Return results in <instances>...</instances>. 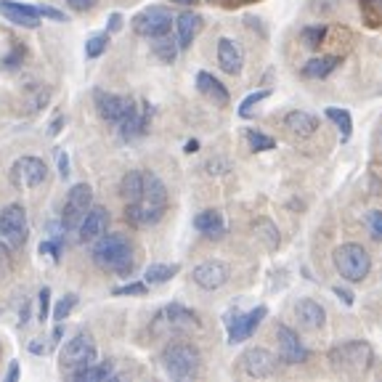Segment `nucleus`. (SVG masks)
Returning a JSON list of instances; mask_svg holds the SVG:
<instances>
[{
    "mask_svg": "<svg viewBox=\"0 0 382 382\" xmlns=\"http://www.w3.org/2000/svg\"><path fill=\"white\" fill-rule=\"evenodd\" d=\"M167 210V189L154 173H143V189L139 202L125 207V218L133 226H154L162 221Z\"/></svg>",
    "mask_w": 382,
    "mask_h": 382,
    "instance_id": "nucleus-1",
    "label": "nucleus"
},
{
    "mask_svg": "<svg viewBox=\"0 0 382 382\" xmlns=\"http://www.w3.org/2000/svg\"><path fill=\"white\" fill-rule=\"evenodd\" d=\"M93 261L99 263L101 268L115 271V274H133V268H136V247H133V239L128 234H120V231L104 234V237L96 239Z\"/></svg>",
    "mask_w": 382,
    "mask_h": 382,
    "instance_id": "nucleus-2",
    "label": "nucleus"
},
{
    "mask_svg": "<svg viewBox=\"0 0 382 382\" xmlns=\"http://www.w3.org/2000/svg\"><path fill=\"white\" fill-rule=\"evenodd\" d=\"M329 363L332 369L337 372H345V374H363L369 366H372V345L363 340H350V342H342V345H335L329 350Z\"/></svg>",
    "mask_w": 382,
    "mask_h": 382,
    "instance_id": "nucleus-3",
    "label": "nucleus"
},
{
    "mask_svg": "<svg viewBox=\"0 0 382 382\" xmlns=\"http://www.w3.org/2000/svg\"><path fill=\"white\" fill-rule=\"evenodd\" d=\"M200 350L191 342H170L162 350V366L173 380H191L200 372Z\"/></svg>",
    "mask_w": 382,
    "mask_h": 382,
    "instance_id": "nucleus-4",
    "label": "nucleus"
},
{
    "mask_svg": "<svg viewBox=\"0 0 382 382\" xmlns=\"http://www.w3.org/2000/svg\"><path fill=\"white\" fill-rule=\"evenodd\" d=\"M335 268L348 282H363L372 271V258H369L366 247L356 241H345L335 250Z\"/></svg>",
    "mask_w": 382,
    "mask_h": 382,
    "instance_id": "nucleus-5",
    "label": "nucleus"
},
{
    "mask_svg": "<svg viewBox=\"0 0 382 382\" xmlns=\"http://www.w3.org/2000/svg\"><path fill=\"white\" fill-rule=\"evenodd\" d=\"M99 359V350H96V342L91 335H75L72 340L67 342L64 348H61L59 353V363L64 372H69V374H75V372H80L85 366H91V363H96Z\"/></svg>",
    "mask_w": 382,
    "mask_h": 382,
    "instance_id": "nucleus-6",
    "label": "nucleus"
},
{
    "mask_svg": "<svg viewBox=\"0 0 382 382\" xmlns=\"http://www.w3.org/2000/svg\"><path fill=\"white\" fill-rule=\"evenodd\" d=\"M93 204V189L88 183H75L67 194V204H64V215H61V226L67 234L77 231L80 221L85 218V213Z\"/></svg>",
    "mask_w": 382,
    "mask_h": 382,
    "instance_id": "nucleus-7",
    "label": "nucleus"
},
{
    "mask_svg": "<svg viewBox=\"0 0 382 382\" xmlns=\"http://www.w3.org/2000/svg\"><path fill=\"white\" fill-rule=\"evenodd\" d=\"M29 237V226L21 204H8L0 210V239L5 241L11 250L24 247V241Z\"/></svg>",
    "mask_w": 382,
    "mask_h": 382,
    "instance_id": "nucleus-8",
    "label": "nucleus"
},
{
    "mask_svg": "<svg viewBox=\"0 0 382 382\" xmlns=\"http://www.w3.org/2000/svg\"><path fill=\"white\" fill-rule=\"evenodd\" d=\"M170 27H173V14L165 5H149L139 16H133V32L141 38H149V40L167 35Z\"/></svg>",
    "mask_w": 382,
    "mask_h": 382,
    "instance_id": "nucleus-9",
    "label": "nucleus"
},
{
    "mask_svg": "<svg viewBox=\"0 0 382 382\" xmlns=\"http://www.w3.org/2000/svg\"><path fill=\"white\" fill-rule=\"evenodd\" d=\"M265 313H268V308H265V305L252 308L250 313H239V311L228 313V316H226V326H228V342L234 345V342H241V340H247V337H252V335H255V329H258V326H261V322L265 319Z\"/></svg>",
    "mask_w": 382,
    "mask_h": 382,
    "instance_id": "nucleus-10",
    "label": "nucleus"
},
{
    "mask_svg": "<svg viewBox=\"0 0 382 382\" xmlns=\"http://www.w3.org/2000/svg\"><path fill=\"white\" fill-rule=\"evenodd\" d=\"M45 176H48V167L38 157H21L11 167V183L16 189H35L45 181Z\"/></svg>",
    "mask_w": 382,
    "mask_h": 382,
    "instance_id": "nucleus-11",
    "label": "nucleus"
},
{
    "mask_svg": "<svg viewBox=\"0 0 382 382\" xmlns=\"http://www.w3.org/2000/svg\"><path fill=\"white\" fill-rule=\"evenodd\" d=\"M241 366L250 377L263 380V377H274L279 369V359L268 350V348H247L241 353Z\"/></svg>",
    "mask_w": 382,
    "mask_h": 382,
    "instance_id": "nucleus-12",
    "label": "nucleus"
},
{
    "mask_svg": "<svg viewBox=\"0 0 382 382\" xmlns=\"http://www.w3.org/2000/svg\"><path fill=\"white\" fill-rule=\"evenodd\" d=\"M228 276H231V271H228V265L223 261H204L191 271L194 284L202 287V289H207V292L221 289L223 284L228 282Z\"/></svg>",
    "mask_w": 382,
    "mask_h": 382,
    "instance_id": "nucleus-13",
    "label": "nucleus"
},
{
    "mask_svg": "<svg viewBox=\"0 0 382 382\" xmlns=\"http://www.w3.org/2000/svg\"><path fill=\"white\" fill-rule=\"evenodd\" d=\"M276 340H279V361L295 366V363H302L308 359V350H305L302 340L298 337V332L289 329L287 324L276 326Z\"/></svg>",
    "mask_w": 382,
    "mask_h": 382,
    "instance_id": "nucleus-14",
    "label": "nucleus"
},
{
    "mask_svg": "<svg viewBox=\"0 0 382 382\" xmlns=\"http://www.w3.org/2000/svg\"><path fill=\"white\" fill-rule=\"evenodd\" d=\"M106 226H109V213H106V207H93L91 204V210L85 213V218L80 221L77 226V237H80L82 244H91V241H96L99 237L106 234Z\"/></svg>",
    "mask_w": 382,
    "mask_h": 382,
    "instance_id": "nucleus-15",
    "label": "nucleus"
},
{
    "mask_svg": "<svg viewBox=\"0 0 382 382\" xmlns=\"http://www.w3.org/2000/svg\"><path fill=\"white\" fill-rule=\"evenodd\" d=\"M93 99H96V109H99L101 120L117 125L122 120V115L128 112L130 101L128 96H115V93H106V91H93Z\"/></svg>",
    "mask_w": 382,
    "mask_h": 382,
    "instance_id": "nucleus-16",
    "label": "nucleus"
},
{
    "mask_svg": "<svg viewBox=\"0 0 382 382\" xmlns=\"http://www.w3.org/2000/svg\"><path fill=\"white\" fill-rule=\"evenodd\" d=\"M157 319H160L167 329H176V332H186V329H197V326H200V316H197L194 311H189V308L178 305V302L165 305Z\"/></svg>",
    "mask_w": 382,
    "mask_h": 382,
    "instance_id": "nucleus-17",
    "label": "nucleus"
},
{
    "mask_svg": "<svg viewBox=\"0 0 382 382\" xmlns=\"http://www.w3.org/2000/svg\"><path fill=\"white\" fill-rule=\"evenodd\" d=\"M0 14L5 21H14L27 29H38L40 27V14L35 5H24V3H14V0H0Z\"/></svg>",
    "mask_w": 382,
    "mask_h": 382,
    "instance_id": "nucleus-18",
    "label": "nucleus"
},
{
    "mask_svg": "<svg viewBox=\"0 0 382 382\" xmlns=\"http://www.w3.org/2000/svg\"><path fill=\"white\" fill-rule=\"evenodd\" d=\"M295 319H298V324H300L302 329L316 332V329H322L324 324H326V311H324L322 302L311 300V298H302V300L295 302Z\"/></svg>",
    "mask_w": 382,
    "mask_h": 382,
    "instance_id": "nucleus-19",
    "label": "nucleus"
},
{
    "mask_svg": "<svg viewBox=\"0 0 382 382\" xmlns=\"http://www.w3.org/2000/svg\"><path fill=\"white\" fill-rule=\"evenodd\" d=\"M284 128L298 136V139H311L316 130H319V120L311 115V112H302V109H295L284 117Z\"/></svg>",
    "mask_w": 382,
    "mask_h": 382,
    "instance_id": "nucleus-20",
    "label": "nucleus"
},
{
    "mask_svg": "<svg viewBox=\"0 0 382 382\" xmlns=\"http://www.w3.org/2000/svg\"><path fill=\"white\" fill-rule=\"evenodd\" d=\"M218 64L226 75H239L244 56H241V48L231 38H221L218 40Z\"/></svg>",
    "mask_w": 382,
    "mask_h": 382,
    "instance_id": "nucleus-21",
    "label": "nucleus"
},
{
    "mask_svg": "<svg viewBox=\"0 0 382 382\" xmlns=\"http://www.w3.org/2000/svg\"><path fill=\"white\" fill-rule=\"evenodd\" d=\"M197 88H200L202 96H207V99L213 101V104H218V106H226L228 104V91H226V85H223L218 77H213L210 72H200L197 75Z\"/></svg>",
    "mask_w": 382,
    "mask_h": 382,
    "instance_id": "nucleus-22",
    "label": "nucleus"
},
{
    "mask_svg": "<svg viewBox=\"0 0 382 382\" xmlns=\"http://www.w3.org/2000/svg\"><path fill=\"white\" fill-rule=\"evenodd\" d=\"M202 29V16L194 11H183L181 16L176 19V32H178V48H189L197 32Z\"/></svg>",
    "mask_w": 382,
    "mask_h": 382,
    "instance_id": "nucleus-23",
    "label": "nucleus"
},
{
    "mask_svg": "<svg viewBox=\"0 0 382 382\" xmlns=\"http://www.w3.org/2000/svg\"><path fill=\"white\" fill-rule=\"evenodd\" d=\"M194 228L202 231L204 237H210V239H218L226 231V223H223V215L218 210H202L200 215L194 218Z\"/></svg>",
    "mask_w": 382,
    "mask_h": 382,
    "instance_id": "nucleus-24",
    "label": "nucleus"
},
{
    "mask_svg": "<svg viewBox=\"0 0 382 382\" xmlns=\"http://www.w3.org/2000/svg\"><path fill=\"white\" fill-rule=\"evenodd\" d=\"M340 59L337 56H319V59H311L308 64H302L300 75L305 80H324L326 75H332L337 69Z\"/></svg>",
    "mask_w": 382,
    "mask_h": 382,
    "instance_id": "nucleus-25",
    "label": "nucleus"
},
{
    "mask_svg": "<svg viewBox=\"0 0 382 382\" xmlns=\"http://www.w3.org/2000/svg\"><path fill=\"white\" fill-rule=\"evenodd\" d=\"M75 380L80 382H104V380H112L115 377V363L112 361H96L91 363V366H85V369H80V372H75L72 374Z\"/></svg>",
    "mask_w": 382,
    "mask_h": 382,
    "instance_id": "nucleus-26",
    "label": "nucleus"
},
{
    "mask_svg": "<svg viewBox=\"0 0 382 382\" xmlns=\"http://www.w3.org/2000/svg\"><path fill=\"white\" fill-rule=\"evenodd\" d=\"M176 274H178V265H176V263H154V265L146 268L143 282H146V287H154V284L170 282Z\"/></svg>",
    "mask_w": 382,
    "mask_h": 382,
    "instance_id": "nucleus-27",
    "label": "nucleus"
},
{
    "mask_svg": "<svg viewBox=\"0 0 382 382\" xmlns=\"http://www.w3.org/2000/svg\"><path fill=\"white\" fill-rule=\"evenodd\" d=\"M141 189H143V170H130V173H125V178L120 183V194L122 200L128 202H139L141 197Z\"/></svg>",
    "mask_w": 382,
    "mask_h": 382,
    "instance_id": "nucleus-28",
    "label": "nucleus"
},
{
    "mask_svg": "<svg viewBox=\"0 0 382 382\" xmlns=\"http://www.w3.org/2000/svg\"><path fill=\"white\" fill-rule=\"evenodd\" d=\"M152 51H154V56L165 64H170V61H176L178 56V43L173 40V38H167V35H162V38H154V45H152Z\"/></svg>",
    "mask_w": 382,
    "mask_h": 382,
    "instance_id": "nucleus-29",
    "label": "nucleus"
},
{
    "mask_svg": "<svg viewBox=\"0 0 382 382\" xmlns=\"http://www.w3.org/2000/svg\"><path fill=\"white\" fill-rule=\"evenodd\" d=\"M329 120L335 122L337 128H340V139L342 141H348L350 139V130H353V120H350V112L348 109H337V106H329L326 112H324Z\"/></svg>",
    "mask_w": 382,
    "mask_h": 382,
    "instance_id": "nucleus-30",
    "label": "nucleus"
},
{
    "mask_svg": "<svg viewBox=\"0 0 382 382\" xmlns=\"http://www.w3.org/2000/svg\"><path fill=\"white\" fill-rule=\"evenodd\" d=\"M255 231L265 239V247H268V250H276V247H279V228L268 221V218H261V221L255 223Z\"/></svg>",
    "mask_w": 382,
    "mask_h": 382,
    "instance_id": "nucleus-31",
    "label": "nucleus"
},
{
    "mask_svg": "<svg viewBox=\"0 0 382 382\" xmlns=\"http://www.w3.org/2000/svg\"><path fill=\"white\" fill-rule=\"evenodd\" d=\"M326 38V27L324 24H311V27H302L300 40L305 43V48H319Z\"/></svg>",
    "mask_w": 382,
    "mask_h": 382,
    "instance_id": "nucleus-32",
    "label": "nucleus"
},
{
    "mask_svg": "<svg viewBox=\"0 0 382 382\" xmlns=\"http://www.w3.org/2000/svg\"><path fill=\"white\" fill-rule=\"evenodd\" d=\"M247 143H250L252 152H271V149H276V141L271 136H265V133H258V130H247Z\"/></svg>",
    "mask_w": 382,
    "mask_h": 382,
    "instance_id": "nucleus-33",
    "label": "nucleus"
},
{
    "mask_svg": "<svg viewBox=\"0 0 382 382\" xmlns=\"http://www.w3.org/2000/svg\"><path fill=\"white\" fill-rule=\"evenodd\" d=\"M271 96V91H255V93H250L247 99L241 101V106H239V115L241 117H250V112H252V106H258L261 101H265Z\"/></svg>",
    "mask_w": 382,
    "mask_h": 382,
    "instance_id": "nucleus-34",
    "label": "nucleus"
},
{
    "mask_svg": "<svg viewBox=\"0 0 382 382\" xmlns=\"http://www.w3.org/2000/svg\"><path fill=\"white\" fill-rule=\"evenodd\" d=\"M75 305H77V295H67V298H61L59 305L53 308V319H56V322H64V319L75 311Z\"/></svg>",
    "mask_w": 382,
    "mask_h": 382,
    "instance_id": "nucleus-35",
    "label": "nucleus"
},
{
    "mask_svg": "<svg viewBox=\"0 0 382 382\" xmlns=\"http://www.w3.org/2000/svg\"><path fill=\"white\" fill-rule=\"evenodd\" d=\"M366 226H369L372 237L377 241H382V210H369L366 213Z\"/></svg>",
    "mask_w": 382,
    "mask_h": 382,
    "instance_id": "nucleus-36",
    "label": "nucleus"
},
{
    "mask_svg": "<svg viewBox=\"0 0 382 382\" xmlns=\"http://www.w3.org/2000/svg\"><path fill=\"white\" fill-rule=\"evenodd\" d=\"M106 51V35H93L88 45H85V53H88V59H96Z\"/></svg>",
    "mask_w": 382,
    "mask_h": 382,
    "instance_id": "nucleus-37",
    "label": "nucleus"
},
{
    "mask_svg": "<svg viewBox=\"0 0 382 382\" xmlns=\"http://www.w3.org/2000/svg\"><path fill=\"white\" fill-rule=\"evenodd\" d=\"M337 3L340 0H308V5H311L313 14H332L337 8Z\"/></svg>",
    "mask_w": 382,
    "mask_h": 382,
    "instance_id": "nucleus-38",
    "label": "nucleus"
},
{
    "mask_svg": "<svg viewBox=\"0 0 382 382\" xmlns=\"http://www.w3.org/2000/svg\"><path fill=\"white\" fill-rule=\"evenodd\" d=\"M143 292H146V282H133V284H125V287L112 289V295H143Z\"/></svg>",
    "mask_w": 382,
    "mask_h": 382,
    "instance_id": "nucleus-39",
    "label": "nucleus"
},
{
    "mask_svg": "<svg viewBox=\"0 0 382 382\" xmlns=\"http://www.w3.org/2000/svg\"><path fill=\"white\" fill-rule=\"evenodd\" d=\"M38 8V14H40V19H53V21H67V16L61 14L59 8H53V5H35Z\"/></svg>",
    "mask_w": 382,
    "mask_h": 382,
    "instance_id": "nucleus-40",
    "label": "nucleus"
},
{
    "mask_svg": "<svg viewBox=\"0 0 382 382\" xmlns=\"http://www.w3.org/2000/svg\"><path fill=\"white\" fill-rule=\"evenodd\" d=\"M40 252H43V255H51L53 261H59V258H61V244H59V241H53V239H45L40 244Z\"/></svg>",
    "mask_w": 382,
    "mask_h": 382,
    "instance_id": "nucleus-41",
    "label": "nucleus"
},
{
    "mask_svg": "<svg viewBox=\"0 0 382 382\" xmlns=\"http://www.w3.org/2000/svg\"><path fill=\"white\" fill-rule=\"evenodd\" d=\"M122 14H109V19H106V32H109V35H117V32H120L122 29Z\"/></svg>",
    "mask_w": 382,
    "mask_h": 382,
    "instance_id": "nucleus-42",
    "label": "nucleus"
},
{
    "mask_svg": "<svg viewBox=\"0 0 382 382\" xmlns=\"http://www.w3.org/2000/svg\"><path fill=\"white\" fill-rule=\"evenodd\" d=\"M48 305H51V292L45 287L40 289V322H48Z\"/></svg>",
    "mask_w": 382,
    "mask_h": 382,
    "instance_id": "nucleus-43",
    "label": "nucleus"
},
{
    "mask_svg": "<svg viewBox=\"0 0 382 382\" xmlns=\"http://www.w3.org/2000/svg\"><path fill=\"white\" fill-rule=\"evenodd\" d=\"M67 3H69V8H72V11H80L82 14V11H91L99 0H67Z\"/></svg>",
    "mask_w": 382,
    "mask_h": 382,
    "instance_id": "nucleus-44",
    "label": "nucleus"
},
{
    "mask_svg": "<svg viewBox=\"0 0 382 382\" xmlns=\"http://www.w3.org/2000/svg\"><path fill=\"white\" fill-rule=\"evenodd\" d=\"M332 292H335V295H337V298H340L345 305H353V302H356L353 292H350V289H345V287H340V284H337V287H332Z\"/></svg>",
    "mask_w": 382,
    "mask_h": 382,
    "instance_id": "nucleus-45",
    "label": "nucleus"
},
{
    "mask_svg": "<svg viewBox=\"0 0 382 382\" xmlns=\"http://www.w3.org/2000/svg\"><path fill=\"white\" fill-rule=\"evenodd\" d=\"M59 178H64V181L69 178V160H67V154H64V152L59 154Z\"/></svg>",
    "mask_w": 382,
    "mask_h": 382,
    "instance_id": "nucleus-46",
    "label": "nucleus"
},
{
    "mask_svg": "<svg viewBox=\"0 0 382 382\" xmlns=\"http://www.w3.org/2000/svg\"><path fill=\"white\" fill-rule=\"evenodd\" d=\"M19 380V363L11 361V366H8V374H5V382H16Z\"/></svg>",
    "mask_w": 382,
    "mask_h": 382,
    "instance_id": "nucleus-47",
    "label": "nucleus"
},
{
    "mask_svg": "<svg viewBox=\"0 0 382 382\" xmlns=\"http://www.w3.org/2000/svg\"><path fill=\"white\" fill-rule=\"evenodd\" d=\"M61 128H64V117H56V120L51 122V130H48V133H51V136H59Z\"/></svg>",
    "mask_w": 382,
    "mask_h": 382,
    "instance_id": "nucleus-48",
    "label": "nucleus"
},
{
    "mask_svg": "<svg viewBox=\"0 0 382 382\" xmlns=\"http://www.w3.org/2000/svg\"><path fill=\"white\" fill-rule=\"evenodd\" d=\"M197 149H200V143H197V141H189V143H186V152H189V154H191V152H197Z\"/></svg>",
    "mask_w": 382,
    "mask_h": 382,
    "instance_id": "nucleus-49",
    "label": "nucleus"
},
{
    "mask_svg": "<svg viewBox=\"0 0 382 382\" xmlns=\"http://www.w3.org/2000/svg\"><path fill=\"white\" fill-rule=\"evenodd\" d=\"M363 5H374V8H382V0H361Z\"/></svg>",
    "mask_w": 382,
    "mask_h": 382,
    "instance_id": "nucleus-50",
    "label": "nucleus"
},
{
    "mask_svg": "<svg viewBox=\"0 0 382 382\" xmlns=\"http://www.w3.org/2000/svg\"><path fill=\"white\" fill-rule=\"evenodd\" d=\"M173 3H178V5H194L197 0H173Z\"/></svg>",
    "mask_w": 382,
    "mask_h": 382,
    "instance_id": "nucleus-51",
    "label": "nucleus"
}]
</instances>
